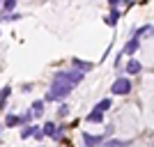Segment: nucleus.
<instances>
[{"instance_id": "1", "label": "nucleus", "mask_w": 154, "mask_h": 147, "mask_svg": "<svg viewBox=\"0 0 154 147\" xmlns=\"http://www.w3.org/2000/svg\"><path fill=\"white\" fill-rule=\"evenodd\" d=\"M76 87V85L71 83H62V81H51V90L46 92V103H62L67 96L71 94V90Z\"/></svg>"}, {"instance_id": "2", "label": "nucleus", "mask_w": 154, "mask_h": 147, "mask_svg": "<svg viewBox=\"0 0 154 147\" xmlns=\"http://www.w3.org/2000/svg\"><path fill=\"white\" fill-rule=\"evenodd\" d=\"M83 78H85V71L76 69V67H71V69H62V71H55L51 81H62V83H71V85H78V83H83Z\"/></svg>"}, {"instance_id": "3", "label": "nucleus", "mask_w": 154, "mask_h": 147, "mask_svg": "<svg viewBox=\"0 0 154 147\" xmlns=\"http://www.w3.org/2000/svg\"><path fill=\"white\" fill-rule=\"evenodd\" d=\"M131 90H134L131 78H129V76H117L115 81H113V85H110V94H115V96H127Z\"/></svg>"}, {"instance_id": "4", "label": "nucleus", "mask_w": 154, "mask_h": 147, "mask_svg": "<svg viewBox=\"0 0 154 147\" xmlns=\"http://www.w3.org/2000/svg\"><path fill=\"white\" fill-rule=\"evenodd\" d=\"M138 48H140V37H129V41L127 44H124V55H136V53H138Z\"/></svg>"}, {"instance_id": "5", "label": "nucleus", "mask_w": 154, "mask_h": 147, "mask_svg": "<svg viewBox=\"0 0 154 147\" xmlns=\"http://www.w3.org/2000/svg\"><path fill=\"white\" fill-rule=\"evenodd\" d=\"M143 71V64L138 62L136 58H129V62L124 64V74H129V76H138Z\"/></svg>"}, {"instance_id": "6", "label": "nucleus", "mask_w": 154, "mask_h": 147, "mask_svg": "<svg viewBox=\"0 0 154 147\" xmlns=\"http://www.w3.org/2000/svg\"><path fill=\"white\" fill-rule=\"evenodd\" d=\"M103 23L110 26V28H115L117 23H120V9H117V7H110V12L103 16Z\"/></svg>"}, {"instance_id": "7", "label": "nucleus", "mask_w": 154, "mask_h": 147, "mask_svg": "<svg viewBox=\"0 0 154 147\" xmlns=\"http://www.w3.org/2000/svg\"><path fill=\"white\" fill-rule=\"evenodd\" d=\"M71 67H76V69L90 74V71L94 69V62H88V60H81V58H71Z\"/></svg>"}, {"instance_id": "8", "label": "nucleus", "mask_w": 154, "mask_h": 147, "mask_svg": "<svg viewBox=\"0 0 154 147\" xmlns=\"http://www.w3.org/2000/svg\"><path fill=\"white\" fill-rule=\"evenodd\" d=\"M14 127H23V117L14 115V113H7L5 115V129H14Z\"/></svg>"}, {"instance_id": "9", "label": "nucleus", "mask_w": 154, "mask_h": 147, "mask_svg": "<svg viewBox=\"0 0 154 147\" xmlns=\"http://www.w3.org/2000/svg\"><path fill=\"white\" fill-rule=\"evenodd\" d=\"M103 115H106V113H99V110L92 108L90 113L85 115V122H88V124H101V122H103Z\"/></svg>"}, {"instance_id": "10", "label": "nucleus", "mask_w": 154, "mask_h": 147, "mask_svg": "<svg viewBox=\"0 0 154 147\" xmlns=\"http://www.w3.org/2000/svg\"><path fill=\"white\" fill-rule=\"evenodd\" d=\"M110 108H113V99H110V96H103L101 101L94 103V110H99V113H106V110H110Z\"/></svg>"}, {"instance_id": "11", "label": "nucleus", "mask_w": 154, "mask_h": 147, "mask_svg": "<svg viewBox=\"0 0 154 147\" xmlns=\"http://www.w3.org/2000/svg\"><path fill=\"white\" fill-rule=\"evenodd\" d=\"M30 108L35 110V117H42V115H44V108H46V99H37V101H32Z\"/></svg>"}, {"instance_id": "12", "label": "nucleus", "mask_w": 154, "mask_h": 147, "mask_svg": "<svg viewBox=\"0 0 154 147\" xmlns=\"http://www.w3.org/2000/svg\"><path fill=\"white\" fill-rule=\"evenodd\" d=\"M42 129H44V133L48 136V138H55V133H58V124H55V122H51V120L44 122V127H42Z\"/></svg>"}, {"instance_id": "13", "label": "nucleus", "mask_w": 154, "mask_h": 147, "mask_svg": "<svg viewBox=\"0 0 154 147\" xmlns=\"http://www.w3.org/2000/svg\"><path fill=\"white\" fill-rule=\"evenodd\" d=\"M37 129H39V127H35V124H28V127H23V129H21V138H23V140H28V138H35Z\"/></svg>"}, {"instance_id": "14", "label": "nucleus", "mask_w": 154, "mask_h": 147, "mask_svg": "<svg viewBox=\"0 0 154 147\" xmlns=\"http://www.w3.org/2000/svg\"><path fill=\"white\" fill-rule=\"evenodd\" d=\"M9 94H12V87H9V85H5V87H2V92H0V108H2V110L7 108V99H9Z\"/></svg>"}, {"instance_id": "15", "label": "nucleus", "mask_w": 154, "mask_h": 147, "mask_svg": "<svg viewBox=\"0 0 154 147\" xmlns=\"http://www.w3.org/2000/svg\"><path fill=\"white\" fill-rule=\"evenodd\" d=\"M134 35H136V37H145V35H154V26H152V23H147V26H140V28H138V30H136L134 32Z\"/></svg>"}, {"instance_id": "16", "label": "nucleus", "mask_w": 154, "mask_h": 147, "mask_svg": "<svg viewBox=\"0 0 154 147\" xmlns=\"http://www.w3.org/2000/svg\"><path fill=\"white\" fill-rule=\"evenodd\" d=\"M23 16H21L19 12H2V21L5 23H14V21H21Z\"/></svg>"}, {"instance_id": "17", "label": "nucleus", "mask_w": 154, "mask_h": 147, "mask_svg": "<svg viewBox=\"0 0 154 147\" xmlns=\"http://www.w3.org/2000/svg\"><path fill=\"white\" fill-rule=\"evenodd\" d=\"M19 0H2V12H14Z\"/></svg>"}, {"instance_id": "18", "label": "nucleus", "mask_w": 154, "mask_h": 147, "mask_svg": "<svg viewBox=\"0 0 154 147\" xmlns=\"http://www.w3.org/2000/svg\"><path fill=\"white\" fill-rule=\"evenodd\" d=\"M67 115H69V106L62 101V103L58 106V117H67Z\"/></svg>"}, {"instance_id": "19", "label": "nucleus", "mask_w": 154, "mask_h": 147, "mask_svg": "<svg viewBox=\"0 0 154 147\" xmlns=\"http://www.w3.org/2000/svg\"><path fill=\"white\" fill-rule=\"evenodd\" d=\"M124 142H127V140H115V138H113V140H106L101 147H122Z\"/></svg>"}, {"instance_id": "20", "label": "nucleus", "mask_w": 154, "mask_h": 147, "mask_svg": "<svg viewBox=\"0 0 154 147\" xmlns=\"http://www.w3.org/2000/svg\"><path fill=\"white\" fill-rule=\"evenodd\" d=\"M122 2H124V0H108L110 7H117V5H122Z\"/></svg>"}, {"instance_id": "21", "label": "nucleus", "mask_w": 154, "mask_h": 147, "mask_svg": "<svg viewBox=\"0 0 154 147\" xmlns=\"http://www.w3.org/2000/svg\"><path fill=\"white\" fill-rule=\"evenodd\" d=\"M83 147H85V145H83Z\"/></svg>"}]
</instances>
